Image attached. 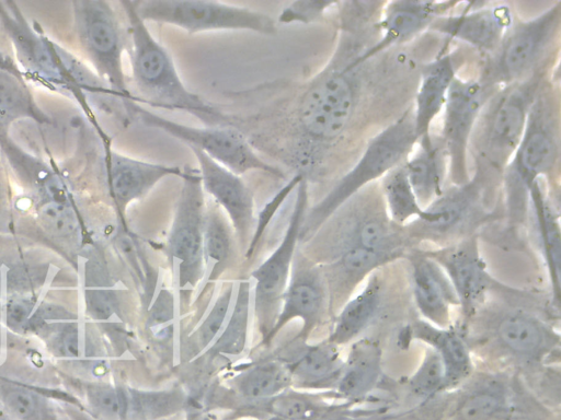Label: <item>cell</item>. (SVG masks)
<instances>
[{
  "mask_svg": "<svg viewBox=\"0 0 561 420\" xmlns=\"http://www.w3.org/2000/svg\"><path fill=\"white\" fill-rule=\"evenodd\" d=\"M548 63L527 79L496 89L486 100L476 122L469 155L473 173L489 195L500 184L505 166L526 128L534 101L547 81Z\"/></svg>",
  "mask_w": 561,
  "mask_h": 420,
  "instance_id": "cell-5",
  "label": "cell"
},
{
  "mask_svg": "<svg viewBox=\"0 0 561 420\" xmlns=\"http://www.w3.org/2000/svg\"><path fill=\"white\" fill-rule=\"evenodd\" d=\"M11 179L20 187V203L27 206L35 228L53 245L73 253L87 240L81 194L62 170L32 152L19 153L10 164Z\"/></svg>",
  "mask_w": 561,
  "mask_h": 420,
  "instance_id": "cell-4",
  "label": "cell"
},
{
  "mask_svg": "<svg viewBox=\"0 0 561 420\" xmlns=\"http://www.w3.org/2000/svg\"><path fill=\"white\" fill-rule=\"evenodd\" d=\"M508 4L502 2H465L459 12L435 20L430 30L447 42L459 40L485 54H492L514 23Z\"/></svg>",
  "mask_w": 561,
  "mask_h": 420,
  "instance_id": "cell-20",
  "label": "cell"
},
{
  "mask_svg": "<svg viewBox=\"0 0 561 420\" xmlns=\"http://www.w3.org/2000/svg\"><path fill=\"white\" fill-rule=\"evenodd\" d=\"M411 339L425 343L443 361L448 392L467 381L476 371L473 352L461 328L450 325L437 327L416 319L408 327Z\"/></svg>",
  "mask_w": 561,
  "mask_h": 420,
  "instance_id": "cell-30",
  "label": "cell"
},
{
  "mask_svg": "<svg viewBox=\"0 0 561 420\" xmlns=\"http://www.w3.org/2000/svg\"><path fill=\"white\" fill-rule=\"evenodd\" d=\"M460 1L400 0L383 3L375 26L377 39L362 49L359 59L370 60L421 35L438 18L454 11Z\"/></svg>",
  "mask_w": 561,
  "mask_h": 420,
  "instance_id": "cell-21",
  "label": "cell"
},
{
  "mask_svg": "<svg viewBox=\"0 0 561 420\" xmlns=\"http://www.w3.org/2000/svg\"><path fill=\"white\" fill-rule=\"evenodd\" d=\"M404 162L388 172L379 185L387 213L400 226L414 221L423 210L410 184Z\"/></svg>",
  "mask_w": 561,
  "mask_h": 420,
  "instance_id": "cell-37",
  "label": "cell"
},
{
  "mask_svg": "<svg viewBox=\"0 0 561 420\" xmlns=\"http://www.w3.org/2000/svg\"><path fill=\"white\" fill-rule=\"evenodd\" d=\"M424 252L440 266L451 283L463 324L485 303L493 284L478 235Z\"/></svg>",
  "mask_w": 561,
  "mask_h": 420,
  "instance_id": "cell-18",
  "label": "cell"
},
{
  "mask_svg": "<svg viewBox=\"0 0 561 420\" xmlns=\"http://www.w3.org/2000/svg\"><path fill=\"white\" fill-rule=\"evenodd\" d=\"M458 62L453 51L444 47L437 56L424 63L412 105L417 139L431 132L435 118L443 112L449 88L457 75Z\"/></svg>",
  "mask_w": 561,
  "mask_h": 420,
  "instance_id": "cell-29",
  "label": "cell"
},
{
  "mask_svg": "<svg viewBox=\"0 0 561 420\" xmlns=\"http://www.w3.org/2000/svg\"><path fill=\"white\" fill-rule=\"evenodd\" d=\"M173 222L168 237L170 255L179 262L182 285L193 281L203 264L206 194L197 168L184 166Z\"/></svg>",
  "mask_w": 561,
  "mask_h": 420,
  "instance_id": "cell-17",
  "label": "cell"
},
{
  "mask_svg": "<svg viewBox=\"0 0 561 420\" xmlns=\"http://www.w3.org/2000/svg\"><path fill=\"white\" fill-rule=\"evenodd\" d=\"M455 395L445 420H515L522 399L510 374L474 371Z\"/></svg>",
  "mask_w": 561,
  "mask_h": 420,
  "instance_id": "cell-19",
  "label": "cell"
},
{
  "mask_svg": "<svg viewBox=\"0 0 561 420\" xmlns=\"http://www.w3.org/2000/svg\"><path fill=\"white\" fill-rule=\"evenodd\" d=\"M382 382V348L380 340L363 336L351 343L343 361L333 397L354 406L367 400Z\"/></svg>",
  "mask_w": 561,
  "mask_h": 420,
  "instance_id": "cell-28",
  "label": "cell"
},
{
  "mask_svg": "<svg viewBox=\"0 0 561 420\" xmlns=\"http://www.w3.org/2000/svg\"><path fill=\"white\" fill-rule=\"evenodd\" d=\"M490 195L476 176L462 185H451L423 208L419 218L404 225L407 235L415 245L428 242L445 246L467 236L493 214L489 210Z\"/></svg>",
  "mask_w": 561,
  "mask_h": 420,
  "instance_id": "cell-14",
  "label": "cell"
},
{
  "mask_svg": "<svg viewBox=\"0 0 561 420\" xmlns=\"http://www.w3.org/2000/svg\"><path fill=\"white\" fill-rule=\"evenodd\" d=\"M14 200L9 171L0 155V234L14 231Z\"/></svg>",
  "mask_w": 561,
  "mask_h": 420,
  "instance_id": "cell-44",
  "label": "cell"
},
{
  "mask_svg": "<svg viewBox=\"0 0 561 420\" xmlns=\"http://www.w3.org/2000/svg\"><path fill=\"white\" fill-rule=\"evenodd\" d=\"M0 420H12V419L0 408Z\"/></svg>",
  "mask_w": 561,
  "mask_h": 420,
  "instance_id": "cell-49",
  "label": "cell"
},
{
  "mask_svg": "<svg viewBox=\"0 0 561 420\" xmlns=\"http://www.w3.org/2000/svg\"><path fill=\"white\" fill-rule=\"evenodd\" d=\"M290 382L291 377L286 366L270 361L241 374L236 380V388L248 402H256L282 393Z\"/></svg>",
  "mask_w": 561,
  "mask_h": 420,
  "instance_id": "cell-38",
  "label": "cell"
},
{
  "mask_svg": "<svg viewBox=\"0 0 561 420\" xmlns=\"http://www.w3.org/2000/svg\"><path fill=\"white\" fill-rule=\"evenodd\" d=\"M387 266L373 272L335 313L329 342L337 347L352 343L385 315L392 298Z\"/></svg>",
  "mask_w": 561,
  "mask_h": 420,
  "instance_id": "cell-25",
  "label": "cell"
},
{
  "mask_svg": "<svg viewBox=\"0 0 561 420\" xmlns=\"http://www.w3.org/2000/svg\"><path fill=\"white\" fill-rule=\"evenodd\" d=\"M495 90L478 78H461L458 74L449 88L438 138L447 156V178L451 185H462L471 178L470 139L486 100Z\"/></svg>",
  "mask_w": 561,
  "mask_h": 420,
  "instance_id": "cell-16",
  "label": "cell"
},
{
  "mask_svg": "<svg viewBox=\"0 0 561 420\" xmlns=\"http://www.w3.org/2000/svg\"><path fill=\"white\" fill-rule=\"evenodd\" d=\"M75 189H96L124 223L127 207L145 197L162 179L182 175L183 168L133 158L112 145L110 135H101L89 124L72 158L58 164Z\"/></svg>",
  "mask_w": 561,
  "mask_h": 420,
  "instance_id": "cell-2",
  "label": "cell"
},
{
  "mask_svg": "<svg viewBox=\"0 0 561 420\" xmlns=\"http://www.w3.org/2000/svg\"><path fill=\"white\" fill-rule=\"evenodd\" d=\"M417 149L404 162V167L422 206L426 207L446 188L448 162L444 147L438 137L431 132L419 139Z\"/></svg>",
  "mask_w": 561,
  "mask_h": 420,
  "instance_id": "cell-31",
  "label": "cell"
},
{
  "mask_svg": "<svg viewBox=\"0 0 561 420\" xmlns=\"http://www.w3.org/2000/svg\"><path fill=\"white\" fill-rule=\"evenodd\" d=\"M0 27L25 80L70 98L85 114L77 85L85 63L28 22L14 1H0Z\"/></svg>",
  "mask_w": 561,
  "mask_h": 420,
  "instance_id": "cell-9",
  "label": "cell"
},
{
  "mask_svg": "<svg viewBox=\"0 0 561 420\" xmlns=\"http://www.w3.org/2000/svg\"><path fill=\"white\" fill-rule=\"evenodd\" d=\"M136 13L144 22L169 24L188 34L213 31H250L274 36L276 21L248 7L207 0H137Z\"/></svg>",
  "mask_w": 561,
  "mask_h": 420,
  "instance_id": "cell-15",
  "label": "cell"
},
{
  "mask_svg": "<svg viewBox=\"0 0 561 420\" xmlns=\"http://www.w3.org/2000/svg\"><path fill=\"white\" fill-rule=\"evenodd\" d=\"M541 182H536L529 190L527 211H530L533 215L539 246L551 280L553 295L557 302H559L561 254L559 211L553 200L541 187Z\"/></svg>",
  "mask_w": 561,
  "mask_h": 420,
  "instance_id": "cell-32",
  "label": "cell"
},
{
  "mask_svg": "<svg viewBox=\"0 0 561 420\" xmlns=\"http://www.w3.org/2000/svg\"><path fill=\"white\" fill-rule=\"evenodd\" d=\"M560 25V1L534 18L514 22L496 49L486 56L478 79L492 89L527 79L552 60Z\"/></svg>",
  "mask_w": 561,
  "mask_h": 420,
  "instance_id": "cell-11",
  "label": "cell"
},
{
  "mask_svg": "<svg viewBox=\"0 0 561 420\" xmlns=\"http://www.w3.org/2000/svg\"><path fill=\"white\" fill-rule=\"evenodd\" d=\"M71 7L75 36L92 70L125 101L138 103L123 66L128 33L115 8L103 0H76Z\"/></svg>",
  "mask_w": 561,
  "mask_h": 420,
  "instance_id": "cell-13",
  "label": "cell"
},
{
  "mask_svg": "<svg viewBox=\"0 0 561 420\" xmlns=\"http://www.w3.org/2000/svg\"><path fill=\"white\" fill-rule=\"evenodd\" d=\"M268 420H280V419L271 417Z\"/></svg>",
  "mask_w": 561,
  "mask_h": 420,
  "instance_id": "cell-50",
  "label": "cell"
},
{
  "mask_svg": "<svg viewBox=\"0 0 561 420\" xmlns=\"http://www.w3.org/2000/svg\"><path fill=\"white\" fill-rule=\"evenodd\" d=\"M344 359L340 347L328 340L313 346H306L285 365L291 380L299 385L334 389L340 377Z\"/></svg>",
  "mask_w": 561,
  "mask_h": 420,
  "instance_id": "cell-33",
  "label": "cell"
},
{
  "mask_svg": "<svg viewBox=\"0 0 561 420\" xmlns=\"http://www.w3.org/2000/svg\"><path fill=\"white\" fill-rule=\"evenodd\" d=\"M197 162L202 186L209 198L225 211L239 241L244 245L254 221L253 192L241 175L214 161L204 152L188 147Z\"/></svg>",
  "mask_w": 561,
  "mask_h": 420,
  "instance_id": "cell-22",
  "label": "cell"
},
{
  "mask_svg": "<svg viewBox=\"0 0 561 420\" xmlns=\"http://www.w3.org/2000/svg\"><path fill=\"white\" fill-rule=\"evenodd\" d=\"M0 69L9 71L15 75L24 78L15 60L0 50ZM25 79V78H24Z\"/></svg>",
  "mask_w": 561,
  "mask_h": 420,
  "instance_id": "cell-47",
  "label": "cell"
},
{
  "mask_svg": "<svg viewBox=\"0 0 561 420\" xmlns=\"http://www.w3.org/2000/svg\"><path fill=\"white\" fill-rule=\"evenodd\" d=\"M341 21L337 46L328 63L283 105L282 113L251 117L273 119L267 121L273 132L283 137L276 155L307 180L348 132L363 102V69L368 60L359 59L362 49L355 52L348 25Z\"/></svg>",
  "mask_w": 561,
  "mask_h": 420,
  "instance_id": "cell-1",
  "label": "cell"
},
{
  "mask_svg": "<svg viewBox=\"0 0 561 420\" xmlns=\"http://www.w3.org/2000/svg\"><path fill=\"white\" fill-rule=\"evenodd\" d=\"M308 184L309 182L302 176L295 188V203L286 233L274 253L252 273L256 280V307L264 314L265 319L284 294L288 271L294 262L295 249L308 210Z\"/></svg>",
  "mask_w": 561,
  "mask_h": 420,
  "instance_id": "cell-24",
  "label": "cell"
},
{
  "mask_svg": "<svg viewBox=\"0 0 561 420\" xmlns=\"http://www.w3.org/2000/svg\"><path fill=\"white\" fill-rule=\"evenodd\" d=\"M64 409L68 420H98L95 417L91 416V413H87L84 410L71 405H66Z\"/></svg>",
  "mask_w": 561,
  "mask_h": 420,
  "instance_id": "cell-48",
  "label": "cell"
},
{
  "mask_svg": "<svg viewBox=\"0 0 561 420\" xmlns=\"http://www.w3.org/2000/svg\"><path fill=\"white\" fill-rule=\"evenodd\" d=\"M558 100L545 83L534 101L524 135L504 168L501 187L507 217L520 223L528 210L531 186L538 180L554 184L560 160Z\"/></svg>",
  "mask_w": 561,
  "mask_h": 420,
  "instance_id": "cell-6",
  "label": "cell"
},
{
  "mask_svg": "<svg viewBox=\"0 0 561 420\" xmlns=\"http://www.w3.org/2000/svg\"><path fill=\"white\" fill-rule=\"evenodd\" d=\"M231 300V289L218 298L208 316L198 329V338L203 347L208 345L219 331L227 315Z\"/></svg>",
  "mask_w": 561,
  "mask_h": 420,
  "instance_id": "cell-45",
  "label": "cell"
},
{
  "mask_svg": "<svg viewBox=\"0 0 561 420\" xmlns=\"http://www.w3.org/2000/svg\"><path fill=\"white\" fill-rule=\"evenodd\" d=\"M0 408L12 420H57L50 401L35 387L0 378Z\"/></svg>",
  "mask_w": 561,
  "mask_h": 420,
  "instance_id": "cell-36",
  "label": "cell"
},
{
  "mask_svg": "<svg viewBox=\"0 0 561 420\" xmlns=\"http://www.w3.org/2000/svg\"><path fill=\"white\" fill-rule=\"evenodd\" d=\"M461 329L471 350H484L523 369L543 368L560 350L559 331L522 307L483 304Z\"/></svg>",
  "mask_w": 561,
  "mask_h": 420,
  "instance_id": "cell-7",
  "label": "cell"
},
{
  "mask_svg": "<svg viewBox=\"0 0 561 420\" xmlns=\"http://www.w3.org/2000/svg\"><path fill=\"white\" fill-rule=\"evenodd\" d=\"M407 389L413 399L423 404L448 392L443 361L433 349H425L419 366L407 380Z\"/></svg>",
  "mask_w": 561,
  "mask_h": 420,
  "instance_id": "cell-41",
  "label": "cell"
},
{
  "mask_svg": "<svg viewBox=\"0 0 561 420\" xmlns=\"http://www.w3.org/2000/svg\"><path fill=\"white\" fill-rule=\"evenodd\" d=\"M248 285L247 282L241 285L230 320L220 338L211 348L217 353L238 354L244 347L249 316Z\"/></svg>",
  "mask_w": 561,
  "mask_h": 420,
  "instance_id": "cell-42",
  "label": "cell"
},
{
  "mask_svg": "<svg viewBox=\"0 0 561 420\" xmlns=\"http://www.w3.org/2000/svg\"><path fill=\"white\" fill-rule=\"evenodd\" d=\"M408 261V280L415 308L425 322L437 327L451 324V310L459 303L446 273L424 249L412 247Z\"/></svg>",
  "mask_w": 561,
  "mask_h": 420,
  "instance_id": "cell-23",
  "label": "cell"
},
{
  "mask_svg": "<svg viewBox=\"0 0 561 420\" xmlns=\"http://www.w3.org/2000/svg\"><path fill=\"white\" fill-rule=\"evenodd\" d=\"M337 2L330 1H295L284 7L278 15L279 23H311L321 19L324 12Z\"/></svg>",
  "mask_w": 561,
  "mask_h": 420,
  "instance_id": "cell-43",
  "label": "cell"
},
{
  "mask_svg": "<svg viewBox=\"0 0 561 420\" xmlns=\"http://www.w3.org/2000/svg\"><path fill=\"white\" fill-rule=\"evenodd\" d=\"M232 232L222 210L210 198H206L203 229V255L215 267L227 262L232 254Z\"/></svg>",
  "mask_w": 561,
  "mask_h": 420,
  "instance_id": "cell-40",
  "label": "cell"
},
{
  "mask_svg": "<svg viewBox=\"0 0 561 420\" xmlns=\"http://www.w3.org/2000/svg\"><path fill=\"white\" fill-rule=\"evenodd\" d=\"M282 311L267 337L274 336L287 322L300 318L304 322L301 336L307 337L321 323L329 311V294L319 265L301 261L293 269L289 287L283 294Z\"/></svg>",
  "mask_w": 561,
  "mask_h": 420,
  "instance_id": "cell-26",
  "label": "cell"
},
{
  "mask_svg": "<svg viewBox=\"0 0 561 420\" xmlns=\"http://www.w3.org/2000/svg\"><path fill=\"white\" fill-rule=\"evenodd\" d=\"M321 228H325L323 262L352 248L407 255L414 247L404 226L390 220L376 183L355 194Z\"/></svg>",
  "mask_w": 561,
  "mask_h": 420,
  "instance_id": "cell-10",
  "label": "cell"
},
{
  "mask_svg": "<svg viewBox=\"0 0 561 420\" xmlns=\"http://www.w3.org/2000/svg\"><path fill=\"white\" fill-rule=\"evenodd\" d=\"M83 395L89 410L98 420H135L133 390L104 383H88Z\"/></svg>",
  "mask_w": 561,
  "mask_h": 420,
  "instance_id": "cell-39",
  "label": "cell"
},
{
  "mask_svg": "<svg viewBox=\"0 0 561 420\" xmlns=\"http://www.w3.org/2000/svg\"><path fill=\"white\" fill-rule=\"evenodd\" d=\"M127 21L130 80L141 105L181 110L206 126H232L231 115L193 93L182 81L170 52L150 33L133 1H118Z\"/></svg>",
  "mask_w": 561,
  "mask_h": 420,
  "instance_id": "cell-3",
  "label": "cell"
},
{
  "mask_svg": "<svg viewBox=\"0 0 561 420\" xmlns=\"http://www.w3.org/2000/svg\"><path fill=\"white\" fill-rule=\"evenodd\" d=\"M404 413L390 411L388 406H377L374 408L354 407L351 411L335 420H398Z\"/></svg>",
  "mask_w": 561,
  "mask_h": 420,
  "instance_id": "cell-46",
  "label": "cell"
},
{
  "mask_svg": "<svg viewBox=\"0 0 561 420\" xmlns=\"http://www.w3.org/2000/svg\"><path fill=\"white\" fill-rule=\"evenodd\" d=\"M253 404L255 410L280 420H335L356 407L341 400L329 401L321 395L298 392H282Z\"/></svg>",
  "mask_w": 561,
  "mask_h": 420,
  "instance_id": "cell-34",
  "label": "cell"
},
{
  "mask_svg": "<svg viewBox=\"0 0 561 420\" xmlns=\"http://www.w3.org/2000/svg\"><path fill=\"white\" fill-rule=\"evenodd\" d=\"M404 256L399 253L352 248L319 265L328 289L330 312L335 314L373 272Z\"/></svg>",
  "mask_w": 561,
  "mask_h": 420,
  "instance_id": "cell-27",
  "label": "cell"
},
{
  "mask_svg": "<svg viewBox=\"0 0 561 420\" xmlns=\"http://www.w3.org/2000/svg\"><path fill=\"white\" fill-rule=\"evenodd\" d=\"M417 141L410 106L368 141L354 165L307 210L299 241L310 240L355 194L403 163Z\"/></svg>",
  "mask_w": 561,
  "mask_h": 420,
  "instance_id": "cell-8",
  "label": "cell"
},
{
  "mask_svg": "<svg viewBox=\"0 0 561 420\" xmlns=\"http://www.w3.org/2000/svg\"><path fill=\"white\" fill-rule=\"evenodd\" d=\"M23 120L47 126L53 117L37 103L24 78L0 69V130L10 131Z\"/></svg>",
  "mask_w": 561,
  "mask_h": 420,
  "instance_id": "cell-35",
  "label": "cell"
},
{
  "mask_svg": "<svg viewBox=\"0 0 561 420\" xmlns=\"http://www.w3.org/2000/svg\"><path fill=\"white\" fill-rule=\"evenodd\" d=\"M125 108L129 120H137L146 127L169 135L187 147L198 149L238 175L257 171L279 179L285 177L279 167L259 155L244 132L234 126L185 125L158 115L135 101L125 103Z\"/></svg>",
  "mask_w": 561,
  "mask_h": 420,
  "instance_id": "cell-12",
  "label": "cell"
}]
</instances>
